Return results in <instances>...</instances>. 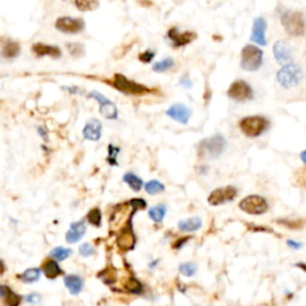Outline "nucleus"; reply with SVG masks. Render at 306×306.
<instances>
[{"instance_id": "nucleus-1", "label": "nucleus", "mask_w": 306, "mask_h": 306, "mask_svg": "<svg viewBox=\"0 0 306 306\" xmlns=\"http://www.w3.org/2000/svg\"><path fill=\"white\" fill-rule=\"evenodd\" d=\"M281 24L288 35L298 38L305 34L306 24L304 16L298 11H285L281 16Z\"/></svg>"}, {"instance_id": "nucleus-2", "label": "nucleus", "mask_w": 306, "mask_h": 306, "mask_svg": "<svg viewBox=\"0 0 306 306\" xmlns=\"http://www.w3.org/2000/svg\"><path fill=\"white\" fill-rule=\"evenodd\" d=\"M109 83L113 85V87L117 89L118 91L126 93V95L141 96L152 91L151 89H149L145 85L135 83V81L130 80L127 76L120 75V73L113 76V80L109 81Z\"/></svg>"}, {"instance_id": "nucleus-3", "label": "nucleus", "mask_w": 306, "mask_h": 306, "mask_svg": "<svg viewBox=\"0 0 306 306\" xmlns=\"http://www.w3.org/2000/svg\"><path fill=\"white\" fill-rule=\"evenodd\" d=\"M226 147V140L223 135H214V137L205 139L199 144V154L203 158L215 159L223 154Z\"/></svg>"}, {"instance_id": "nucleus-4", "label": "nucleus", "mask_w": 306, "mask_h": 306, "mask_svg": "<svg viewBox=\"0 0 306 306\" xmlns=\"http://www.w3.org/2000/svg\"><path fill=\"white\" fill-rule=\"evenodd\" d=\"M269 122L263 116H248L239 122V128L249 138H257L268 129Z\"/></svg>"}, {"instance_id": "nucleus-5", "label": "nucleus", "mask_w": 306, "mask_h": 306, "mask_svg": "<svg viewBox=\"0 0 306 306\" xmlns=\"http://www.w3.org/2000/svg\"><path fill=\"white\" fill-rule=\"evenodd\" d=\"M277 81L285 89H291V87L298 85L303 79V70L299 65L290 64L283 66L276 75Z\"/></svg>"}, {"instance_id": "nucleus-6", "label": "nucleus", "mask_w": 306, "mask_h": 306, "mask_svg": "<svg viewBox=\"0 0 306 306\" xmlns=\"http://www.w3.org/2000/svg\"><path fill=\"white\" fill-rule=\"evenodd\" d=\"M263 61V52L253 44H248L242 50L240 66L245 71H257Z\"/></svg>"}, {"instance_id": "nucleus-7", "label": "nucleus", "mask_w": 306, "mask_h": 306, "mask_svg": "<svg viewBox=\"0 0 306 306\" xmlns=\"http://www.w3.org/2000/svg\"><path fill=\"white\" fill-rule=\"evenodd\" d=\"M239 208L248 214L260 215L268 211V202L260 195H249L240 201Z\"/></svg>"}, {"instance_id": "nucleus-8", "label": "nucleus", "mask_w": 306, "mask_h": 306, "mask_svg": "<svg viewBox=\"0 0 306 306\" xmlns=\"http://www.w3.org/2000/svg\"><path fill=\"white\" fill-rule=\"evenodd\" d=\"M228 96L230 98L234 101H248L251 100L254 96L253 89L246 81L244 80H237L231 84V86L228 90Z\"/></svg>"}, {"instance_id": "nucleus-9", "label": "nucleus", "mask_w": 306, "mask_h": 306, "mask_svg": "<svg viewBox=\"0 0 306 306\" xmlns=\"http://www.w3.org/2000/svg\"><path fill=\"white\" fill-rule=\"evenodd\" d=\"M55 28L61 33L76 34L84 29V21L81 18H72V17H60L55 22Z\"/></svg>"}, {"instance_id": "nucleus-10", "label": "nucleus", "mask_w": 306, "mask_h": 306, "mask_svg": "<svg viewBox=\"0 0 306 306\" xmlns=\"http://www.w3.org/2000/svg\"><path fill=\"white\" fill-rule=\"evenodd\" d=\"M237 196V189L234 187H225V188L215 189L211 192L208 197V202L212 206H219L223 203L228 202V201H232Z\"/></svg>"}, {"instance_id": "nucleus-11", "label": "nucleus", "mask_w": 306, "mask_h": 306, "mask_svg": "<svg viewBox=\"0 0 306 306\" xmlns=\"http://www.w3.org/2000/svg\"><path fill=\"white\" fill-rule=\"evenodd\" d=\"M168 38L175 48H180L187 46L191 41H194L196 38V34L191 33V31H183V33H181L178 28H171L168 31Z\"/></svg>"}, {"instance_id": "nucleus-12", "label": "nucleus", "mask_w": 306, "mask_h": 306, "mask_svg": "<svg viewBox=\"0 0 306 306\" xmlns=\"http://www.w3.org/2000/svg\"><path fill=\"white\" fill-rule=\"evenodd\" d=\"M89 97L95 98L100 103V112L104 117L109 118V120H114V118L117 117V109H116L115 104L112 101L108 100L107 97H104L103 95H101L100 92L93 91L90 93Z\"/></svg>"}, {"instance_id": "nucleus-13", "label": "nucleus", "mask_w": 306, "mask_h": 306, "mask_svg": "<svg viewBox=\"0 0 306 306\" xmlns=\"http://www.w3.org/2000/svg\"><path fill=\"white\" fill-rule=\"evenodd\" d=\"M273 52H274V56H275L276 61L279 62L280 65H283V66L290 65L292 60H293L292 48L286 41H277L276 43L274 44Z\"/></svg>"}, {"instance_id": "nucleus-14", "label": "nucleus", "mask_w": 306, "mask_h": 306, "mask_svg": "<svg viewBox=\"0 0 306 306\" xmlns=\"http://www.w3.org/2000/svg\"><path fill=\"white\" fill-rule=\"evenodd\" d=\"M166 115L171 117L172 120L177 121L180 123H188L189 118H191V112L188 107L184 104H174L166 110Z\"/></svg>"}, {"instance_id": "nucleus-15", "label": "nucleus", "mask_w": 306, "mask_h": 306, "mask_svg": "<svg viewBox=\"0 0 306 306\" xmlns=\"http://www.w3.org/2000/svg\"><path fill=\"white\" fill-rule=\"evenodd\" d=\"M266 29H267V23L266 19L262 17H259L254 21L253 27V34H251V39L256 42L260 46H266L267 44V39H266Z\"/></svg>"}, {"instance_id": "nucleus-16", "label": "nucleus", "mask_w": 306, "mask_h": 306, "mask_svg": "<svg viewBox=\"0 0 306 306\" xmlns=\"http://www.w3.org/2000/svg\"><path fill=\"white\" fill-rule=\"evenodd\" d=\"M83 135L87 140H100L102 135V123L96 118H91L90 121H87L83 129Z\"/></svg>"}, {"instance_id": "nucleus-17", "label": "nucleus", "mask_w": 306, "mask_h": 306, "mask_svg": "<svg viewBox=\"0 0 306 306\" xmlns=\"http://www.w3.org/2000/svg\"><path fill=\"white\" fill-rule=\"evenodd\" d=\"M86 232V225L84 222H78V223H72L71 224V228L66 233V240L70 244L76 243L78 240H80Z\"/></svg>"}, {"instance_id": "nucleus-18", "label": "nucleus", "mask_w": 306, "mask_h": 306, "mask_svg": "<svg viewBox=\"0 0 306 306\" xmlns=\"http://www.w3.org/2000/svg\"><path fill=\"white\" fill-rule=\"evenodd\" d=\"M116 243H117L118 248L121 249V250H130V249L134 248L135 245V236L134 233H133L132 231V228H127L124 229L122 232H121L120 236L117 237V240H116Z\"/></svg>"}, {"instance_id": "nucleus-19", "label": "nucleus", "mask_w": 306, "mask_h": 306, "mask_svg": "<svg viewBox=\"0 0 306 306\" xmlns=\"http://www.w3.org/2000/svg\"><path fill=\"white\" fill-rule=\"evenodd\" d=\"M33 52L36 56H52V58H60L61 50L58 47L49 46L44 43H36L33 46Z\"/></svg>"}, {"instance_id": "nucleus-20", "label": "nucleus", "mask_w": 306, "mask_h": 306, "mask_svg": "<svg viewBox=\"0 0 306 306\" xmlns=\"http://www.w3.org/2000/svg\"><path fill=\"white\" fill-rule=\"evenodd\" d=\"M0 296H1L2 302H4V304L6 306H18L21 304V297H19L18 294H16L12 290L6 287V286L2 285L1 287H0Z\"/></svg>"}, {"instance_id": "nucleus-21", "label": "nucleus", "mask_w": 306, "mask_h": 306, "mask_svg": "<svg viewBox=\"0 0 306 306\" xmlns=\"http://www.w3.org/2000/svg\"><path fill=\"white\" fill-rule=\"evenodd\" d=\"M201 226H202V220L199 217L188 218L178 222V229L183 232H195L200 230Z\"/></svg>"}, {"instance_id": "nucleus-22", "label": "nucleus", "mask_w": 306, "mask_h": 306, "mask_svg": "<svg viewBox=\"0 0 306 306\" xmlns=\"http://www.w3.org/2000/svg\"><path fill=\"white\" fill-rule=\"evenodd\" d=\"M42 270H43L44 275H46L48 279H55L59 275H61L62 270L61 268L59 267L58 262L56 260H47L44 261L43 265H42Z\"/></svg>"}, {"instance_id": "nucleus-23", "label": "nucleus", "mask_w": 306, "mask_h": 306, "mask_svg": "<svg viewBox=\"0 0 306 306\" xmlns=\"http://www.w3.org/2000/svg\"><path fill=\"white\" fill-rule=\"evenodd\" d=\"M83 280L80 276L78 275H67L65 276V286L67 287L72 294H78L80 293V291L83 290Z\"/></svg>"}, {"instance_id": "nucleus-24", "label": "nucleus", "mask_w": 306, "mask_h": 306, "mask_svg": "<svg viewBox=\"0 0 306 306\" xmlns=\"http://www.w3.org/2000/svg\"><path fill=\"white\" fill-rule=\"evenodd\" d=\"M21 53V46L15 41H7L2 47V56L6 59H13Z\"/></svg>"}, {"instance_id": "nucleus-25", "label": "nucleus", "mask_w": 306, "mask_h": 306, "mask_svg": "<svg viewBox=\"0 0 306 306\" xmlns=\"http://www.w3.org/2000/svg\"><path fill=\"white\" fill-rule=\"evenodd\" d=\"M79 11H93L100 6L98 0H72Z\"/></svg>"}, {"instance_id": "nucleus-26", "label": "nucleus", "mask_w": 306, "mask_h": 306, "mask_svg": "<svg viewBox=\"0 0 306 306\" xmlns=\"http://www.w3.org/2000/svg\"><path fill=\"white\" fill-rule=\"evenodd\" d=\"M39 276H41V270H39L38 268H30L27 269V270L19 276V279L25 283H34L38 281Z\"/></svg>"}, {"instance_id": "nucleus-27", "label": "nucleus", "mask_w": 306, "mask_h": 306, "mask_svg": "<svg viewBox=\"0 0 306 306\" xmlns=\"http://www.w3.org/2000/svg\"><path fill=\"white\" fill-rule=\"evenodd\" d=\"M123 181L130 187V189L134 191H139L141 188H143V181L141 178H139L137 175L132 174V172H128L123 176Z\"/></svg>"}, {"instance_id": "nucleus-28", "label": "nucleus", "mask_w": 306, "mask_h": 306, "mask_svg": "<svg viewBox=\"0 0 306 306\" xmlns=\"http://www.w3.org/2000/svg\"><path fill=\"white\" fill-rule=\"evenodd\" d=\"M166 214V207L164 205H157L149 211L150 219H152L154 223H160L164 219Z\"/></svg>"}, {"instance_id": "nucleus-29", "label": "nucleus", "mask_w": 306, "mask_h": 306, "mask_svg": "<svg viewBox=\"0 0 306 306\" xmlns=\"http://www.w3.org/2000/svg\"><path fill=\"white\" fill-rule=\"evenodd\" d=\"M174 65H175V62L171 58H166V59H164V60L155 62V64L153 65L152 70L157 73H163V72H166V71H169L170 69H172Z\"/></svg>"}, {"instance_id": "nucleus-30", "label": "nucleus", "mask_w": 306, "mask_h": 306, "mask_svg": "<svg viewBox=\"0 0 306 306\" xmlns=\"http://www.w3.org/2000/svg\"><path fill=\"white\" fill-rule=\"evenodd\" d=\"M72 254V250L71 249H66V248H62V246H58V248L53 249L50 251V257H53L54 260L56 261H64L66 259H69Z\"/></svg>"}, {"instance_id": "nucleus-31", "label": "nucleus", "mask_w": 306, "mask_h": 306, "mask_svg": "<svg viewBox=\"0 0 306 306\" xmlns=\"http://www.w3.org/2000/svg\"><path fill=\"white\" fill-rule=\"evenodd\" d=\"M124 290L129 293H140L141 290H143V285H141L140 281H138L137 279L134 277H129L126 282L123 283Z\"/></svg>"}, {"instance_id": "nucleus-32", "label": "nucleus", "mask_w": 306, "mask_h": 306, "mask_svg": "<svg viewBox=\"0 0 306 306\" xmlns=\"http://www.w3.org/2000/svg\"><path fill=\"white\" fill-rule=\"evenodd\" d=\"M164 189H165L164 188V184H161L159 181L157 180H152L145 184V191L149 192L150 195L159 194V192L164 191Z\"/></svg>"}, {"instance_id": "nucleus-33", "label": "nucleus", "mask_w": 306, "mask_h": 306, "mask_svg": "<svg viewBox=\"0 0 306 306\" xmlns=\"http://www.w3.org/2000/svg\"><path fill=\"white\" fill-rule=\"evenodd\" d=\"M87 222H89L93 226H101L102 223V213L98 208H92L91 211L87 213Z\"/></svg>"}, {"instance_id": "nucleus-34", "label": "nucleus", "mask_w": 306, "mask_h": 306, "mask_svg": "<svg viewBox=\"0 0 306 306\" xmlns=\"http://www.w3.org/2000/svg\"><path fill=\"white\" fill-rule=\"evenodd\" d=\"M178 269H180V273L182 274V275L191 277V276L194 275L195 273H196L197 267H196V265H195V263L187 262V263H182Z\"/></svg>"}, {"instance_id": "nucleus-35", "label": "nucleus", "mask_w": 306, "mask_h": 306, "mask_svg": "<svg viewBox=\"0 0 306 306\" xmlns=\"http://www.w3.org/2000/svg\"><path fill=\"white\" fill-rule=\"evenodd\" d=\"M66 47H67V49H69L71 55L75 56V58H79V56H81L84 54V47H83V44H80V43H76V42H73V43H67Z\"/></svg>"}, {"instance_id": "nucleus-36", "label": "nucleus", "mask_w": 306, "mask_h": 306, "mask_svg": "<svg viewBox=\"0 0 306 306\" xmlns=\"http://www.w3.org/2000/svg\"><path fill=\"white\" fill-rule=\"evenodd\" d=\"M79 254L83 257H90L95 254V249H93V246L90 243H84L79 248Z\"/></svg>"}, {"instance_id": "nucleus-37", "label": "nucleus", "mask_w": 306, "mask_h": 306, "mask_svg": "<svg viewBox=\"0 0 306 306\" xmlns=\"http://www.w3.org/2000/svg\"><path fill=\"white\" fill-rule=\"evenodd\" d=\"M281 225L286 226L288 229H300L303 228V222L302 220H290V219H282L277 222Z\"/></svg>"}, {"instance_id": "nucleus-38", "label": "nucleus", "mask_w": 306, "mask_h": 306, "mask_svg": "<svg viewBox=\"0 0 306 306\" xmlns=\"http://www.w3.org/2000/svg\"><path fill=\"white\" fill-rule=\"evenodd\" d=\"M129 205L134 208V211L137 209H145L146 208V201L143 199H134L129 202Z\"/></svg>"}, {"instance_id": "nucleus-39", "label": "nucleus", "mask_w": 306, "mask_h": 306, "mask_svg": "<svg viewBox=\"0 0 306 306\" xmlns=\"http://www.w3.org/2000/svg\"><path fill=\"white\" fill-rule=\"evenodd\" d=\"M153 58H154V52L153 50H146V52L141 53L139 55V60L143 62H150Z\"/></svg>"}, {"instance_id": "nucleus-40", "label": "nucleus", "mask_w": 306, "mask_h": 306, "mask_svg": "<svg viewBox=\"0 0 306 306\" xmlns=\"http://www.w3.org/2000/svg\"><path fill=\"white\" fill-rule=\"evenodd\" d=\"M27 300L30 304H38L39 300H41V297H39L38 293H31L27 297Z\"/></svg>"}, {"instance_id": "nucleus-41", "label": "nucleus", "mask_w": 306, "mask_h": 306, "mask_svg": "<svg viewBox=\"0 0 306 306\" xmlns=\"http://www.w3.org/2000/svg\"><path fill=\"white\" fill-rule=\"evenodd\" d=\"M188 240H189V237H183L182 239H180V240H177V242H175L174 245H172V246H174V249H180L181 246H183L187 242H188Z\"/></svg>"}, {"instance_id": "nucleus-42", "label": "nucleus", "mask_w": 306, "mask_h": 306, "mask_svg": "<svg viewBox=\"0 0 306 306\" xmlns=\"http://www.w3.org/2000/svg\"><path fill=\"white\" fill-rule=\"evenodd\" d=\"M180 84L182 85V86H184V87H191L192 86V81L188 78V76H184V78L181 79Z\"/></svg>"}, {"instance_id": "nucleus-43", "label": "nucleus", "mask_w": 306, "mask_h": 306, "mask_svg": "<svg viewBox=\"0 0 306 306\" xmlns=\"http://www.w3.org/2000/svg\"><path fill=\"white\" fill-rule=\"evenodd\" d=\"M297 267L302 269V270H304L306 273V263H297Z\"/></svg>"}, {"instance_id": "nucleus-44", "label": "nucleus", "mask_w": 306, "mask_h": 306, "mask_svg": "<svg viewBox=\"0 0 306 306\" xmlns=\"http://www.w3.org/2000/svg\"><path fill=\"white\" fill-rule=\"evenodd\" d=\"M300 158H302V160L306 164V150L304 152H302V154H300Z\"/></svg>"}]
</instances>
